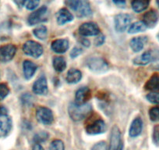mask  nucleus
Here are the masks:
<instances>
[{"label": "nucleus", "instance_id": "obj_1", "mask_svg": "<svg viewBox=\"0 0 159 150\" xmlns=\"http://www.w3.org/2000/svg\"><path fill=\"white\" fill-rule=\"evenodd\" d=\"M91 105L88 103L78 105L75 102H72L68 107L69 115L74 121H80L86 118L91 114Z\"/></svg>", "mask_w": 159, "mask_h": 150}, {"label": "nucleus", "instance_id": "obj_2", "mask_svg": "<svg viewBox=\"0 0 159 150\" xmlns=\"http://www.w3.org/2000/svg\"><path fill=\"white\" fill-rule=\"evenodd\" d=\"M66 5L79 16H89L92 13L88 0H66Z\"/></svg>", "mask_w": 159, "mask_h": 150}, {"label": "nucleus", "instance_id": "obj_3", "mask_svg": "<svg viewBox=\"0 0 159 150\" xmlns=\"http://www.w3.org/2000/svg\"><path fill=\"white\" fill-rule=\"evenodd\" d=\"M23 51L27 56L34 58H38L43 53V47L38 42L29 40L23 45Z\"/></svg>", "mask_w": 159, "mask_h": 150}, {"label": "nucleus", "instance_id": "obj_4", "mask_svg": "<svg viewBox=\"0 0 159 150\" xmlns=\"http://www.w3.org/2000/svg\"><path fill=\"white\" fill-rule=\"evenodd\" d=\"M106 128V124L101 118L93 120L92 121L87 124L86 127H85L86 132L91 135L102 134V133L105 132Z\"/></svg>", "mask_w": 159, "mask_h": 150}, {"label": "nucleus", "instance_id": "obj_5", "mask_svg": "<svg viewBox=\"0 0 159 150\" xmlns=\"http://www.w3.org/2000/svg\"><path fill=\"white\" fill-rule=\"evenodd\" d=\"M36 118L41 124L50 125L54 120L53 113L49 108L45 106H40L36 110Z\"/></svg>", "mask_w": 159, "mask_h": 150}, {"label": "nucleus", "instance_id": "obj_6", "mask_svg": "<svg viewBox=\"0 0 159 150\" xmlns=\"http://www.w3.org/2000/svg\"><path fill=\"white\" fill-rule=\"evenodd\" d=\"M132 21V16L126 13H120L115 17V28L117 32H124L129 27Z\"/></svg>", "mask_w": 159, "mask_h": 150}, {"label": "nucleus", "instance_id": "obj_7", "mask_svg": "<svg viewBox=\"0 0 159 150\" xmlns=\"http://www.w3.org/2000/svg\"><path fill=\"white\" fill-rule=\"evenodd\" d=\"M87 65L90 70L97 73H102L108 69V65L106 61L100 57L90 58L87 61Z\"/></svg>", "mask_w": 159, "mask_h": 150}, {"label": "nucleus", "instance_id": "obj_8", "mask_svg": "<svg viewBox=\"0 0 159 150\" xmlns=\"http://www.w3.org/2000/svg\"><path fill=\"white\" fill-rule=\"evenodd\" d=\"M47 14H48L47 7H45V6L40 7L39 9H38V10L34 11L33 13L29 15L28 20H27L28 24L30 26H33L40 24L42 21H45L47 17Z\"/></svg>", "mask_w": 159, "mask_h": 150}, {"label": "nucleus", "instance_id": "obj_9", "mask_svg": "<svg viewBox=\"0 0 159 150\" xmlns=\"http://www.w3.org/2000/svg\"><path fill=\"white\" fill-rule=\"evenodd\" d=\"M79 34L84 37L97 36L100 34V28L95 23L86 22L80 26Z\"/></svg>", "mask_w": 159, "mask_h": 150}, {"label": "nucleus", "instance_id": "obj_10", "mask_svg": "<svg viewBox=\"0 0 159 150\" xmlns=\"http://www.w3.org/2000/svg\"><path fill=\"white\" fill-rule=\"evenodd\" d=\"M16 53V47L13 44L0 46V62L7 63L13 59Z\"/></svg>", "mask_w": 159, "mask_h": 150}, {"label": "nucleus", "instance_id": "obj_11", "mask_svg": "<svg viewBox=\"0 0 159 150\" xmlns=\"http://www.w3.org/2000/svg\"><path fill=\"white\" fill-rule=\"evenodd\" d=\"M32 90L34 94L38 95V96H45L48 93V83H47L46 77L42 75L40 77H38L34 83L33 84Z\"/></svg>", "mask_w": 159, "mask_h": 150}, {"label": "nucleus", "instance_id": "obj_12", "mask_svg": "<svg viewBox=\"0 0 159 150\" xmlns=\"http://www.w3.org/2000/svg\"><path fill=\"white\" fill-rule=\"evenodd\" d=\"M91 90L88 87H82L76 91L75 95V103L78 105L87 103L88 100L91 99Z\"/></svg>", "mask_w": 159, "mask_h": 150}, {"label": "nucleus", "instance_id": "obj_13", "mask_svg": "<svg viewBox=\"0 0 159 150\" xmlns=\"http://www.w3.org/2000/svg\"><path fill=\"white\" fill-rule=\"evenodd\" d=\"M121 144V133L117 126H114L111 129L110 145L108 150H119Z\"/></svg>", "mask_w": 159, "mask_h": 150}, {"label": "nucleus", "instance_id": "obj_14", "mask_svg": "<svg viewBox=\"0 0 159 150\" xmlns=\"http://www.w3.org/2000/svg\"><path fill=\"white\" fill-rule=\"evenodd\" d=\"M12 126L13 122L10 117H0V138L7 137L11 131Z\"/></svg>", "mask_w": 159, "mask_h": 150}, {"label": "nucleus", "instance_id": "obj_15", "mask_svg": "<svg viewBox=\"0 0 159 150\" xmlns=\"http://www.w3.org/2000/svg\"><path fill=\"white\" fill-rule=\"evenodd\" d=\"M158 14L154 10H151L144 13L143 16V22L144 23L147 27L152 28L155 27L157 23L158 22Z\"/></svg>", "mask_w": 159, "mask_h": 150}, {"label": "nucleus", "instance_id": "obj_16", "mask_svg": "<svg viewBox=\"0 0 159 150\" xmlns=\"http://www.w3.org/2000/svg\"><path fill=\"white\" fill-rule=\"evenodd\" d=\"M69 47H70L69 41L66 39H56L52 42L51 45L52 49L55 53H59V54L66 53L69 49Z\"/></svg>", "mask_w": 159, "mask_h": 150}, {"label": "nucleus", "instance_id": "obj_17", "mask_svg": "<svg viewBox=\"0 0 159 150\" xmlns=\"http://www.w3.org/2000/svg\"><path fill=\"white\" fill-rule=\"evenodd\" d=\"M155 58V53L152 51L144 52L143 54L137 56L134 59V63L136 65L145 66L148 65L150 63H152Z\"/></svg>", "mask_w": 159, "mask_h": 150}, {"label": "nucleus", "instance_id": "obj_18", "mask_svg": "<svg viewBox=\"0 0 159 150\" xmlns=\"http://www.w3.org/2000/svg\"><path fill=\"white\" fill-rule=\"evenodd\" d=\"M73 19V15L66 8L61 9L56 13V21L59 25H64L65 24L71 22Z\"/></svg>", "mask_w": 159, "mask_h": 150}, {"label": "nucleus", "instance_id": "obj_19", "mask_svg": "<svg viewBox=\"0 0 159 150\" xmlns=\"http://www.w3.org/2000/svg\"><path fill=\"white\" fill-rule=\"evenodd\" d=\"M38 66L30 60H25L23 63V72L24 76L27 80H30L34 77V73H36Z\"/></svg>", "mask_w": 159, "mask_h": 150}, {"label": "nucleus", "instance_id": "obj_20", "mask_svg": "<svg viewBox=\"0 0 159 150\" xmlns=\"http://www.w3.org/2000/svg\"><path fill=\"white\" fill-rule=\"evenodd\" d=\"M143 130V121L140 117L134 119L131 123L129 129V135L131 138L138 137Z\"/></svg>", "mask_w": 159, "mask_h": 150}, {"label": "nucleus", "instance_id": "obj_21", "mask_svg": "<svg viewBox=\"0 0 159 150\" xmlns=\"http://www.w3.org/2000/svg\"><path fill=\"white\" fill-rule=\"evenodd\" d=\"M147 42H148V38L146 36H139L134 38L130 41L129 45H130L131 49L134 53H138L143 49Z\"/></svg>", "mask_w": 159, "mask_h": 150}, {"label": "nucleus", "instance_id": "obj_22", "mask_svg": "<svg viewBox=\"0 0 159 150\" xmlns=\"http://www.w3.org/2000/svg\"><path fill=\"white\" fill-rule=\"evenodd\" d=\"M82 79V73L80 70H77V69H70L68 72H67L66 80L67 83L71 84H76Z\"/></svg>", "mask_w": 159, "mask_h": 150}, {"label": "nucleus", "instance_id": "obj_23", "mask_svg": "<svg viewBox=\"0 0 159 150\" xmlns=\"http://www.w3.org/2000/svg\"><path fill=\"white\" fill-rule=\"evenodd\" d=\"M150 0H134L131 3L132 9L134 12L139 13L143 12L149 7Z\"/></svg>", "mask_w": 159, "mask_h": 150}, {"label": "nucleus", "instance_id": "obj_24", "mask_svg": "<svg viewBox=\"0 0 159 150\" xmlns=\"http://www.w3.org/2000/svg\"><path fill=\"white\" fill-rule=\"evenodd\" d=\"M146 90L149 91H159V75L153 74L144 85Z\"/></svg>", "mask_w": 159, "mask_h": 150}, {"label": "nucleus", "instance_id": "obj_25", "mask_svg": "<svg viewBox=\"0 0 159 150\" xmlns=\"http://www.w3.org/2000/svg\"><path fill=\"white\" fill-rule=\"evenodd\" d=\"M52 65L55 70L57 72H62L66 68V62L62 56H56L53 58Z\"/></svg>", "mask_w": 159, "mask_h": 150}, {"label": "nucleus", "instance_id": "obj_26", "mask_svg": "<svg viewBox=\"0 0 159 150\" xmlns=\"http://www.w3.org/2000/svg\"><path fill=\"white\" fill-rule=\"evenodd\" d=\"M33 34L37 39L40 40H45L48 36V29L45 25L38 26L35 29H34Z\"/></svg>", "mask_w": 159, "mask_h": 150}, {"label": "nucleus", "instance_id": "obj_27", "mask_svg": "<svg viewBox=\"0 0 159 150\" xmlns=\"http://www.w3.org/2000/svg\"><path fill=\"white\" fill-rule=\"evenodd\" d=\"M147 26L145 25L143 21H137V22L134 23L129 26V29H128V32L129 34H136L139 33V32H143L147 30Z\"/></svg>", "mask_w": 159, "mask_h": 150}, {"label": "nucleus", "instance_id": "obj_28", "mask_svg": "<svg viewBox=\"0 0 159 150\" xmlns=\"http://www.w3.org/2000/svg\"><path fill=\"white\" fill-rule=\"evenodd\" d=\"M49 150H65V145L63 142L59 139L53 140L50 144Z\"/></svg>", "mask_w": 159, "mask_h": 150}, {"label": "nucleus", "instance_id": "obj_29", "mask_svg": "<svg viewBox=\"0 0 159 150\" xmlns=\"http://www.w3.org/2000/svg\"><path fill=\"white\" fill-rule=\"evenodd\" d=\"M149 117L151 121L157 122L159 120V106H154L150 109Z\"/></svg>", "mask_w": 159, "mask_h": 150}, {"label": "nucleus", "instance_id": "obj_30", "mask_svg": "<svg viewBox=\"0 0 159 150\" xmlns=\"http://www.w3.org/2000/svg\"><path fill=\"white\" fill-rule=\"evenodd\" d=\"M21 102L24 105L26 106H30L32 105L34 102V98L31 95H30L29 93H25V94L21 96Z\"/></svg>", "mask_w": 159, "mask_h": 150}, {"label": "nucleus", "instance_id": "obj_31", "mask_svg": "<svg viewBox=\"0 0 159 150\" xmlns=\"http://www.w3.org/2000/svg\"><path fill=\"white\" fill-rule=\"evenodd\" d=\"M40 0H25L24 7L29 10H34L38 7Z\"/></svg>", "mask_w": 159, "mask_h": 150}, {"label": "nucleus", "instance_id": "obj_32", "mask_svg": "<svg viewBox=\"0 0 159 150\" xmlns=\"http://www.w3.org/2000/svg\"><path fill=\"white\" fill-rule=\"evenodd\" d=\"M10 93V88L6 84H0V101L3 100Z\"/></svg>", "mask_w": 159, "mask_h": 150}, {"label": "nucleus", "instance_id": "obj_33", "mask_svg": "<svg viewBox=\"0 0 159 150\" xmlns=\"http://www.w3.org/2000/svg\"><path fill=\"white\" fill-rule=\"evenodd\" d=\"M146 99L151 103L159 104V92L154 91V92L149 93L147 95Z\"/></svg>", "mask_w": 159, "mask_h": 150}, {"label": "nucleus", "instance_id": "obj_34", "mask_svg": "<svg viewBox=\"0 0 159 150\" xmlns=\"http://www.w3.org/2000/svg\"><path fill=\"white\" fill-rule=\"evenodd\" d=\"M48 134H47L46 132H45V131H42V132L38 133V134H37L36 135H35L34 141L36 142V143L41 144L42 142H45V141L48 138Z\"/></svg>", "mask_w": 159, "mask_h": 150}, {"label": "nucleus", "instance_id": "obj_35", "mask_svg": "<svg viewBox=\"0 0 159 150\" xmlns=\"http://www.w3.org/2000/svg\"><path fill=\"white\" fill-rule=\"evenodd\" d=\"M91 150H108V148L105 142H99L92 147Z\"/></svg>", "mask_w": 159, "mask_h": 150}, {"label": "nucleus", "instance_id": "obj_36", "mask_svg": "<svg viewBox=\"0 0 159 150\" xmlns=\"http://www.w3.org/2000/svg\"><path fill=\"white\" fill-rule=\"evenodd\" d=\"M82 52L83 51H82V49L80 48H79V47H74V48L72 49L71 53H70V56H71L72 58H76L81 54Z\"/></svg>", "mask_w": 159, "mask_h": 150}, {"label": "nucleus", "instance_id": "obj_37", "mask_svg": "<svg viewBox=\"0 0 159 150\" xmlns=\"http://www.w3.org/2000/svg\"><path fill=\"white\" fill-rule=\"evenodd\" d=\"M8 114V110L3 105H0V117H5Z\"/></svg>", "mask_w": 159, "mask_h": 150}, {"label": "nucleus", "instance_id": "obj_38", "mask_svg": "<svg viewBox=\"0 0 159 150\" xmlns=\"http://www.w3.org/2000/svg\"><path fill=\"white\" fill-rule=\"evenodd\" d=\"M104 41H105V37H104L103 35H101V36H99L98 38H97V39H96L95 45H102L104 42Z\"/></svg>", "mask_w": 159, "mask_h": 150}, {"label": "nucleus", "instance_id": "obj_39", "mask_svg": "<svg viewBox=\"0 0 159 150\" xmlns=\"http://www.w3.org/2000/svg\"><path fill=\"white\" fill-rule=\"evenodd\" d=\"M112 2L117 6H123L126 3V0H112Z\"/></svg>", "mask_w": 159, "mask_h": 150}, {"label": "nucleus", "instance_id": "obj_40", "mask_svg": "<svg viewBox=\"0 0 159 150\" xmlns=\"http://www.w3.org/2000/svg\"><path fill=\"white\" fill-rule=\"evenodd\" d=\"M13 2L18 6V7H21L23 6H24V2H25V0H13Z\"/></svg>", "mask_w": 159, "mask_h": 150}, {"label": "nucleus", "instance_id": "obj_41", "mask_svg": "<svg viewBox=\"0 0 159 150\" xmlns=\"http://www.w3.org/2000/svg\"><path fill=\"white\" fill-rule=\"evenodd\" d=\"M32 150H44V148H43V147H42V145H41V144L36 143L33 146V148H32Z\"/></svg>", "mask_w": 159, "mask_h": 150}, {"label": "nucleus", "instance_id": "obj_42", "mask_svg": "<svg viewBox=\"0 0 159 150\" xmlns=\"http://www.w3.org/2000/svg\"><path fill=\"white\" fill-rule=\"evenodd\" d=\"M81 43L83 44V45H84V46H87V47H88V46H89V45H90V42H89V41H88V39H82Z\"/></svg>", "mask_w": 159, "mask_h": 150}, {"label": "nucleus", "instance_id": "obj_43", "mask_svg": "<svg viewBox=\"0 0 159 150\" xmlns=\"http://www.w3.org/2000/svg\"><path fill=\"white\" fill-rule=\"evenodd\" d=\"M119 150H123V143H122L121 145H120V146H119Z\"/></svg>", "mask_w": 159, "mask_h": 150}, {"label": "nucleus", "instance_id": "obj_44", "mask_svg": "<svg viewBox=\"0 0 159 150\" xmlns=\"http://www.w3.org/2000/svg\"><path fill=\"white\" fill-rule=\"evenodd\" d=\"M157 6H158V7H159V0H157Z\"/></svg>", "mask_w": 159, "mask_h": 150}, {"label": "nucleus", "instance_id": "obj_45", "mask_svg": "<svg viewBox=\"0 0 159 150\" xmlns=\"http://www.w3.org/2000/svg\"><path fill=\"white\" fill-rule=\"evenodd\" d=\"M157 39H158V40H159V33L157 34Z\"/></svg>", "mask_w": 159, "mask_h": 150}, {"label": "nucleus", "instance_id": "obj_46", "mask_svg": "<svg viewBox=\"0 0 159 150\" xmlns=\"http://www.w3.org/2000/svg\"><path fill=\"white\" fill-rule=\"evenodd\" d=\"M158 139H159V136H158Z\"/></svg>", "mask_w": 159, "mask_h": 150}]
</instances>
